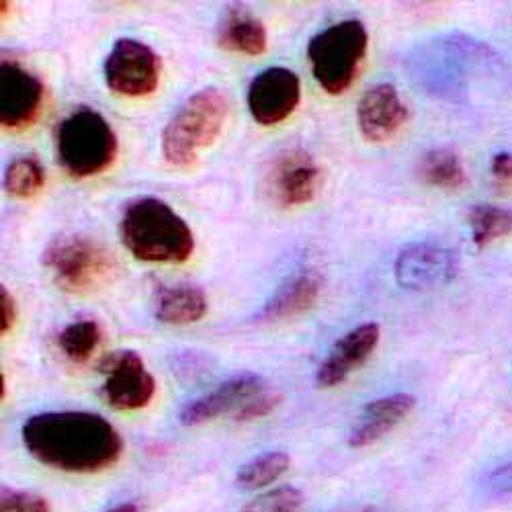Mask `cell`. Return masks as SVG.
Wrapping results in <instances>:
<instances>
[{"mask_svg":"<svg viewBox=\"0 0 512 512\" xmlns=\"http://www.w3.org/2000/svg\"><path fill=\"white\" fill-rule=\"evenodd\" d=\"M322 277L314 269L291 275L256 316L259 322H281L308 312L322 293Z\"/></svg>","mask_w":512,"mask_h":512,"instance_id":"cell-16","label":"cell"},{"mask_svg":"<svg viewBox=\"0 0 512 512\" xmlns=\"http://www.w3.org/2000/svg\"><path fill=\"white\" fill-rule=\"evenodd\" d=\"M160 58L140 39H117L105 58L107 87L121 97H146L158 89Z\"/></svg>","mask_w":512,"mask_h":512,"instance_id":"cell-7","label":"cell"},{"mask_svg":"<svg viewBox=\"0 0 512 512\" xmlns=\"http://www.w3.org/2000/svg\"><path fill=\"white\" fill-rule=\"evenodd\" d=\"M0 512H52V508L44 496L3 488V492H0Z\"/></svg>","mask_w":512,"mask_h":512,"instance_id":"cell-26","label":"cell"},{"mask_svg":"<svg viewBox=\"0 0 512 512\" xmlns=\"http://www.w3.org/2000/svg\"><path fill=\"white\" fill-rule=\"evenodd\" d=\"M416 406V398L410 394H392L386 398H377L369 402L351 431L349 445L355 449L369 447L379 439L386 437L398 422H402L412 408Z\"/></svg>","mask_w":512,"mask_h":512,"instance_id":"cell-17","label":"cell"},{"mask_svg":"<svg viewBox=\"0 0 512 512\" xmlns=\"http://www.w3.org/2000/svg\"><path fill=\"white\" fill-rule=\"evenodd\" d=\"M408 117L406 103L390 82H379L365 91L357 107L359 130L369 142L390 140L402 130Z\"/></svg>","mask_w":512,"mask_h":512,"instance_id":"cell-13","label":"cell"},{"mask_svg":"<svg viewBox=\"0 0 512 512\" xmlns=\"http://www.w3.org/2000/svg\"><path fill=\"white\" fill-rule=\"evenodd\" d=\"M379 343V326L377 324H361L347 332L332 347L328 357L322 361L316 373L318 388H334L343 383L353 371H357L375 351Z\"/></svg>","mask_w":512,"mask_h":512,"instance_id":"cell-15","label":"cell"},{"mask_svg":"<svg viewBox=\"0 0 512 512\" xmlns=\"http://www.w3.org/2000/svg\"><path fill=\"white\" fill-rule=\"evenodd\" d=\"M56 154L68 175L95 177L115 160L117 136L99 111L78 107L56 127Z\"/></svg>","mask_w":512,"mask_h":512,"instance_id":"cell-3","label":"cell"},{"mask_svg":"<svg viewBox=\"0 0 512 512\" xmlns=\"http://www.w3.org/2000/svg\"><path fill=\"white\" fill-rule=\"evenodd\" d=\"M109 512H140V506L136 502H123V504L111 508Z\"/></svg>","mask_w":512,"mask_h":512,"instance_id":"cell-31","label":"cell"},{"mask_svg":"<svg viewBox=\"0 0 512 512\" xmlns=\"http://www.w3.org/2000/svg\"><path fill=\"white\" fill-rule=\"evenodd\" d=\"M220 46L230 52L259 56L267 50V29L259 17L244 7L228 9L218 35Z\"/></svg>","mask_w":512,"mask_h":512,"instance_id":"cell-18","label":"cell"},{"mask_svg":"<svg viewBox=\"0 0 512 512\" xmlns=\"http://www.w3.org/2000/svg\"><path fill=\"white\" fill-rule=\"evenodd\" d=\"M283 396L275 390H263L261 394L252 396L240 410L234 412V418L238 422H248V420H256V418H263L267 414H271L279 404H281Z\"/></svg>","mask_w":512,"mask_h":512,"instance_id":"cell-27","label":"cell"},{"mask_svg":"<svg viewBox=\"0 0 512 512\" xmlns=\"http://www.w3.org/2000/svg\"><path fill=\"white\" fill-rule=\"evenodd\" d=\"M46 185V168L35 156H21L7 166L5 189L7 193L29 199Z\"/></svg>","mask_w":512,"mask_h":512,"instance_id":"cell-24","label":"cell"},{"mask_svg":"<svg viewBox=\"0 0 512 512\" xmlns=\"http://www.w3.org/2000/svg\"><path fill=\"white\" fill-rule=\"evenodd\" d=\"M263 390H267V381L261 375H254V373L234 375L224 383H220L216 390L191 400L181 410V422L185 426H197L209 420H216L226 412L240 410L252 396L261 394Z\"/></svg>","mask_w":512,"mask_h":512,"instance_id":"cell-14","label":"cell"},{"mask_svg":"<svg viewBox=\"0 0 512 512\" xmlns=\"http://www.w3.org/2000/svg\"><path fill=\"white\" fill-rule=\"evenodd\" d=\"M156 318L164 324L185 326L199 322L207 312V297L195 285L164 287L156 295Z\"/></svg>","mask_w":512,"mask_h":512,"instance_id":"cell-19","label":"cell"},{"mask_svg":"<svg viewBox=\"0 0 512 512\" xmlns=\"http://www.w3.org/2000/svg\"><path fill=\"white\" fill-rule=\"evenodd\" d=\"M41 263L62 289L72 293L97 289L117 271L113 254L101 242L80 234L54 238L41 254Z\"/></svg>","mask_w":512,"mask_h":512,"instance_id":"cell-6","label":"cell"},{"mask_svg":"<svg viewBox=\"0 0 512 512\" xmlns=\"http://www.w3.org/2000/svg\"><path fill=\"white\" fill-rule=\"evenodd\" d=\"M101 326L95 320H78L58 334L60 351L74 363H84L101 343Z\"/></svg>","mask_w":512,"mask_h":512,"instance_id":"cell-23","label":"cell"},{"mask_svg":"<svg viewBox=\"0 0 512 512\" xmlns=\"http://www.w3.org/2000/svg\"><path fill=\"white\" fill-rule=\"evenodd\" d=\"M484 488L492 496H508L512 494V459L500 463L488 474Z\"/></svg>","mask_w":512,"mask_h":512,"instance_id":"cell-28","label":"cell"},{"mask_svg":"<svg viewBox=\"0 0 512 512\" xmlns=\"http://www.w3.org/2000/svg\"><path fill=\"white\" fill-rule=\"evenodd\" d=\"M44 103V82L17 60L0 64V123L7 130L35 121Z\"/></svg>","mask_w":512,"mask_h":512,"instance_id":"cell-11","label":"cell"},{"mask_svg":"<svg viewBox=\"0 0 512 512\" xmlns=\"http://www.w3.org/2000/svg\"><path fill=\"white\" fill-rule=\"evenodd\" d=\"M101 371L107 375L101 396L113 410H140L154 398L156 381L136 351L113 353Z\"/></svg>","mask_w":512,"mask_h":512,"instance_id":"cell-9","label":"cell"},{"mask_svg":"<svg viewBox=\"0 0 512 512\" xmlns=\"http://www.w3.org/2000/svg\"><path fill=\"white\" fill-rule=\"evenodd\" d=\"M300 78L289 68L273 66L256 74L248 87V109L256 123L277 125L300 103Z\"/></svg>","mask_w":512,"mask_h":512,"instance_id":"cell-12","label":"cell"},{"mask_svg":"<svg viewBox=\"0 0 512 512\" xmlns=\"http://www.w3.org/2000/svg\"><path fill=\"white\" fill-rule=\"evenodd\" d=\"M457 273V254L437 244H410L398 252L394 265L398 285L410 291H426L447 285Z\"/></svg>","mask_w":512,"mask_h":512,"instance_id":"cell-10","label":"cell"},{"mask_svg":"<svg viewBox=\"0 0 512 512\" xmlns=\"http://www.w3.org/2000/svg\"><path fill=\"white\" fill-rule=\"evenodd\" d=\"M21 435L31 457L68 474L103 472L123 453L115 426L95 412L35 414L23 424Z\"/></svg>","mask_w":512,"mask_h":512,"instance_id":"cell-1","label":"cell"},{"mask_svg":"<svg viewBox=\"0 0 512 512\" xmlns=\"http://www.w3.org/2000/svg\"><path fill=\"white\" fill-rule=\"evenodd\" d=\"M17 318V308H15V300L13 295L9 293V289L3 285L0 287V332L7 334Z\"/></svg>","mask_w":512,"mask_h":512,"instance_id":"cell-29","label":"cell"},{"mask_svg":"<svg viewBox=\"0 0 512 512\" xmlns=\"http://www.w3.org/2000/svg\"><path fill=\"white\" fill-rule=\"evenodd\" d=\"M367 44V29L357 19L338 21L310 39L312 74L328 95H340L351 87L363 64Z\"/></svg>","mask_w":512,"mask_h":512,"instance_id":"cell-5","label":"cell"},{"mask_svg":"<svg viewBox=\"0 0 512 512\" xmlns=\"http://www.w3.org/2000/svg\"><path fill=\"white\" fill-rule=\"evenodd\" d=\"M119 234L125 248L146 263H185L195 248L189 224L156 197H140L127 203Z\"/></svg>","mask_w":512,"mask_h":512,"instance_id":"cell-2","label":"cell"},{"mask_svg":"<svg viewBox=\"0 0 512 512\" xmlns=\"http://www.w3.org/2000/svg\"><path fill=\"white\" fill-rule=\"evenodd\" d=\"M265 183L277 205H306L316 197L322 185V166L310 152L289 148L271 160Z\"/></svg>","mask_w":512,"mask_h":512,"instance_id":"cell-8","label":"cell"},{"mask_svg":"<svg viewBox=\"0 0 512 512\" xmlns=\"http://www.w3.org/2000/svg\"><path fill=\"white\" fill-rule=\"evenodd\" d=\"M469 226L478 248L512 234V211L496 205H476L469 211Z\"/></svg>","mask_w":512,"mask_h":512,"instance_id":"cell-22","label":"cell"},{"mask_svg":"<svg viewBox=\"0 0 512 512\" xmlns=\"http://www.w3.org/2000/svg\"><path fill=\"white\" fill-rule=\"evenodd\" d=\"M306 498L293 486H279L250 500L242 512H300Z\"/></svg>","mask_w":512,"mask_h":512,"instance_id":"cell-25","label":"cell"},{"mask_svg":"<svg viewBox=\"0 0 512 512\" xmlns=\"http://www.w3.org/2000/svg\"><path fill=\"white\" fill-rule=\"evenodd\" d=\"M418 177L431 187L459 189L467 183L465 166L457 152L449 148H437L426 152L418 164Z\"/></svg>","mask_w":512,"mask_h":512,"instance_id":"cell-20","label":"cell"},{"mask_svg":"<svg viewBox=\"0 0 512 512\" xmlns=\"http://www.w3.org/2000/svg\"><path fill=\"white\" fill-rule=\"evenodd\" d=\"M228 117V99L207 87L189 97L162 132V154L173 166H189L220 136Z\"/></svg>","mask_w":512,"mask_h":512,"instance_id":"cell-4","label":"cell"},{"mask_svg":"<svg viewBox=\"0 0 512 512\" xmlns=\"http://www.w3.org/2000/svg\"><path fill=\"white\" fill-rule=\"evenodd\" d=\"M492 177L500 185H512V154L500 152L492 158Z\"/></svg>","mask_w":512,"mask_h":512,"instance_id":"cell-30","label":"cell"},{"mask_svg":"<svg viewBox=\"0 0 512 512\" xmlns=\"http://www.w3.org/2000/svg\"><path fill=\"white\" fill-rule=\"evenodd\" d=\"M291 465V457L283 451L263 453L238 469L236 484L242 490H261L275 484Z\"/></svg>","mask_w":512,"mask_h":512,"instance_id":"cell-21","label":"cell"}]
</instances>
